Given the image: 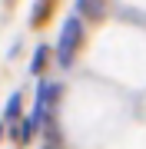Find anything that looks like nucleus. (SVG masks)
<instances>
[{
  "instance_id": "423d86ee",
  "label": "nucleus",
  "mask_w": 146,
  "mask_h": 149,
  "mask_svg": "<svg viewBox=\"0 0 146 149\" xmlns=\"http://www.w3.org/2000/svg\"><path fill=\"white\" fill-rule=\"evenodd\" d=\"M47 149H60V146H47Z\"/></svg>"
},
{
  "instance_id": "39448f33",
  "label": "nucleus",
  "mask_w": 146,
  "mask_h": 149,
  "mask_svg": "<svg viewBox=\"0 0 146 149\" xmlns=\"http://www.w3.org/2000/svg\"><path fill=\"white\" fill-rule=\"evenodd\" d=\"M7 116H10V119L20 116V93H13V96H10V103H7Z\"/></svg>"
},
{
  "instance_id": "7ed1b4c3",
  "label": "nucleus",
  "mask_w": 146,
  "mask_h": 149,
  "mask_svg": "<svg viewBox=\"0 0 146 149\" xmlns=\"http://www.w3.org/2000/svg\"><path fill=\"white\" fill-rule=\"evenodd\" d=\"M47 56H50V50H47V47H37V53H33V63H30L33 73H40V70L47 66Z\"/></svg>"
},
{
  "instance_id": "f257e3e1",
  "label": "nucleus",
  "mask_w": 146,
  "mask_h": 149,
  "mask_svg": "<svg viewBox=\"0 0 146 149\" xmlns=\"http://www.w3.org/2000/svg\"><path fill=\"white\" fill-rule=\"evenodd\" d=\"M80 43H83V23H80V17H66V20H63V30H60V43H57L60 66H70L73 63Z\"/></svg>"
},
{
  "instance_id": "20e7f679",
  "label": "nucleus",
  "mask_w": 146,
  "mask_h": 149,
  "mask_svg": "<svg viewBox=\"0 0 146 149\" xmlns=\"http://www.w3.org/2000/svg\"><path fill=\"white\" fill-rule=\"evenodd\" d=\"M50 3H53V0H37V7H33V23H43V20H47Z\"/></svg>"
},
{
  "instance_id": "0eeeda50",
  "label": "nucleus",
  "mask_w": 146,
  "mask_h": 149,
  "mask_svg": "<svg viewBox=\"0 0 146 149\" xmlns=\"http://www.w3.org/2000/svg\"><path fill=\"white\" fill-rule=\"evenodd\" d=\"M0 133H3V126H0Z\"/></svg>"
},
{
  "instance_id": "f03ea898",
  "label": "nucleus",
  "mask_w": 146,
  "mask_h": 149,
  "mask_svg": "<svg viewBox=\"0 0 146 149\" xmlns=\"http://www.w3.org/2000/svg\"><path fill=\"white\" fill-rule=\"evenodd\" d=\"M76 13L90 17V20H103L106 17V0H76Z\"/></svg>"
}]
</instances>
